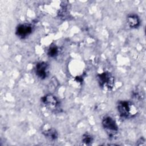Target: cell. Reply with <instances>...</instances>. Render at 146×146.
Instances as JSON below:
<instances>
[{"mask_svg":"<svg viewBox=\"0 0 146 146\" xmlns=\"http://www.w3.org/2000/svg\"><path fill=\"white\" fill-rule=\"evenodd\" d=\"M36 76L40 79H45L48 75V64L44 62L37 63L35 67Z\"/></svg>","mask_w":146,"mask_h":146,"instance_id":"6","label":"cell"},{"mask_svg":"<svg viewBox=\"0 0 146 146\" xmlns=\"http://www.w3.org/2000/svg\"><path fill=\"white\" fill-rule=\"evenodd\" d=\"M102 124L103 128L108 134L110 137H112L118 132V125L115 120L110 116L103 117Z\"/></svg>","mask_w":146,"mask_h":146,"instance_id":"3","label":"cell"},{"mask_svg":"<svg viewBox=\"0 0 146 146\" xmlns=\"http://www.w3.org/2000/svg\"><path fill=\"white\" fill-rule=\"evenodd\" d=\"M82 140L86 144L89 145L91 144V143L93 141V137L90 133H86L83 134Z\"/></svg>","mask_w":146,"mask_h":146,"instance_id":"10","label":"cell"},{"mask_svg":"<svg viewBox=\"0 0 146 146\" xmlns=\"http://www.w3.org/2000/svg\"><path fill=\"white\" fill-rule=\"evenodd\" d=\"M42 133L45 136V137L51 141H54L56 140L58 137V133L57 131L53 128H50L44 130L43 131Z\"/></svg>","mask_w":146,"mask_h":146,"instance_id":"8","label":"cell"},{"mask_svg":"<svg viewBox=\"0 0 146 146\" xmlns=\"http://www.w3.org/2000/svg\"><path fill=\"white\" fill-rule=\"evenodd\" d=\"M41 101L48 110L55 111L59 107L60 102L58 98L52 94H47L41 98Z\"/></svg>","mask_w":146,"mask_h":146,"instance_id":"4","label":"cell"},{"mask_svg":"<svg viewBox=\"0 0 146 146\" xmlns=\"http://www.w3.org/2000/svg\"><path fill=\"white\" fill-rule=\"evenodd\" d=\"M59 50L58 47L55 45H52L50 46L47 50V55L51 58H54L58 55Z\"/></svg>","mask_w":146,"mask_h":146,"instance_id":"9","label":"cell"},{"mask_svg":"<svg viewBox=\"0 0 146 146\" xmlns=\"http://www.w3.org/2000/svg\"><path fill=\"white\" fill-rule=\"evenodd\" d=\"M127 22L129 27L132 29H136L140 25V18L135 14L128 15L127 18Z\"/></svg>","mask_w":146,"mask_h":146,"instance_id":"7","label":"cell"},{"mask_svg":"<svg viewBox=\"0 0 146 146\" xmlns=\"http://www.w3.org/2000/svg\"><path fill=\"white\" fill-rule=\"evenodd\" d=\"M117 110L120 116L123 119H129L136 114V108L129 101H119Z\"/></svg>","mask_w":146,"mask_h":146,"instance_id":"1","label":"cell"},{"mask_svg":"<svg viewBox=\"0 0 146 146\" xmlns=\"http://www.w3.org/2000/svg\"><path fill=\"white\" fill-rule=\"evenodd\" d=\"M97 80L99 86L104 90L110 91L113 87L115 79L109 71H104L98 74Z\"/></svg>","mask_w":146,"mask_h":146,"instance_id":"2","label":"cell"},{"mask_svg":"<svg viewBox=\"0 0 146 146\" xmlns=\"http://www.w3.org/2000/svg\"><path fill=\"white\" fill-rule=\"evenodd\" d=\"M33 26L29 23L19 25L15 30L16 35L21 39H25L29 36L33 31Z\"/></svg>","mask_w":146,"mask_h":146,"instance_id":"5","label":"cell"}]
</instances>
